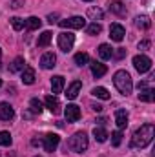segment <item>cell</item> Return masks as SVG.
Here are the masks:
<instances>
[{"instance_id":"f546056e","label":"cell","mask_w":155,"mask_h":157,"mask_svg":"<svg viewBox=\"0 0 155 157\" xmlns=\"http://www.w3.org/2000/svg\"><path fill=\"white\" fill-rule=\"evenodd\" d=\"M86 31H88V35H99V33L102 31V26H100V24H97V22H93V24H89V26H88V29H86Z\"/></svg>"},{"instance_id":"484cf974","label":"cell","mask_w":155,"mask_h":157,"mask_svg":"<svg viewBox=\"0 0 155 157\" xmlns=\"http://www.w3.org/2000/svg\"><path fill=\"white\" fill-rule=\"evenodd\" d=\"M51 37H53V33H51V31H44V33L39 37V46H40V48H47V46H49V42H51Z\"/></svg>"},{"instance_id":"44dd1931","label":"cell","mask_w":155,"mask_h":157,"mask_svg":"<svg viewBox=\"0 0 155 157\" xmlns=\"http://www.w3.org/2000/svg\"><path fill=\"white\" fill-rule=\"evenodd\" d=\"M91 93H93L97 99H102V101H108V99H110V91H108L106 88H102V86L93 88V90H91Z\"/></svg>"},{"instance_id":"7a4b0ae2","label":"cell","mask_w":155,"mask_h":157,"mask_svg":"<svg viewBox=\"0 0 155 157\" xmlns=\"http://www.w3.org/2000/svg\"><path fill=\"white\" fill-rule=\"evenodd\" d=\"M113 84H115V88L119 90V93L120 95H126V97L133 90V80H131L130 73L126 70H119L115 75H113Z\"/></svg>"},{"instance_id":"52a82bcc","label":"cell","mask_w":155,"mask_h":157,"mask_svg":"<svg viewBox=\"0 0 155 157\" xmlns=\"http://www.w3.org/2000/svg\"><path fill=\"white\" fill-rule=\"evenodd\" d=\"M59 143H60V137H59L57 133H47V135L44 137V141H42L46 152H55L57 146H59Z\"/></svg>"},{"instance_id":"2e32d148","label":"cell","mask_w":155,"mask_h":157,"mask_svg":"<svg viewBox=\"0 0 155 157\" xmlns=\"http://www.w3.org/2000/svg\"><path fill=\"white\" fill-rule=\"evenodd\" d=\"M115 122L119 126V130L126 128L128 126V112L126 110H117L115 112Z\"/></svg>"},{"instance_id":"7402d4cb","label":"cell","mask_w":155,"mask_h":157,"mask_svg":"<svg viewBox=\"0 0 155 157\" xmlns=\"http://www.w3.org/2000/svg\"><path fill=\"white\" fill-rule=\"evenodd\" d=\"M40 24H42V20H40V18H37V17H29L28 20H24V26H26L29 31H33V29H39Z\"/></svg>"},{"instance_id":"e575fe53","label":"cell","mask_w":155,"mask_h":157,"mask_svg":"<svg viewBox=\"0 0 155 157\" xmlns=\"http://www.w3.org/2000/svg\"><path fill=\"white\" fill-rule=\"evenodd\" d=\"M150 46H152L150 40H142V42H139V49H148Z\"/></svg>"},{"instance_id":"f1b7e54d","label":"cell","mask_w":155,"mask_h":157,"mask_svg":"<svg viewBox=\"0 0 155 157\" xmlns=\"http://www.w3.org/2000/svg\"><path fill=\"white\" fill-rule=\"evenodd\" d=\"M13 139L9 135V132H0V146H11Z\"/></svg>"},{"instance_id":"74e56055","label":"cell","mask_w":155,"mask_h":157,"mask_svg":"<svg viewBox=\"0 0 155 157\" xmlns=\"http://www.w3.org/2000/svg\"><path fill=\"white\" fill-rule=\"evenodd\" d=\"M0 60H2V51H0Z\"/></svg>"},{"instance_id":"d4e9b609","label":"cell","mask_w":155,"mask_h":157,"mask_svg":"<svg viewBox=\"0 0 155 157\" xmlns=\"http://www.w3.org/2000/svg\"><path fill=\"white\" fill-rule=\"evenodd\" d=\"M93 137H95V141H99V143H104L110 135H108V132L104 130V128H95L93 130Z\"/></svg>"},{"instance_id":"6da1fadb","label":"cell","mask_w":155,"mask_h":157,"mask_svg":"<svg viewBox=\"0 0 155 157\" xmlns=\"http://www.w3.org/2000/svg\"><path fill=\"white\" fill-rule=\"evenodd\" d=\"M155 135V126L153 124H142L139 130H135L131 137V146L133 148H146Z\"/></svg>"},{"instance_id":"1f68e13d","label":"cell","mask_w":155,"mask_h":157,"mask_svg":"<svg viewBox=\"0 0 155 157\" xmlns=\"http://www.w3.org/2000/svg\"><path fill=\"white\" fill-rule=\"evenodd\" d=\"M120 143H122V132L117 130V132L112 133V144H113V146H119Z\"/></svg>"},{"instance_id":"5bb4252c","label":"cell","mask_w":155,"mask_h":157,"mask_svg":"<svg viewBox=\"0 0 155 157\" xmlns=\"http://www.w3.org/2000/svg\"><path fill=\"white\" fill-rule=\"evenodd\" d=\"M110 11L119 15V17H124L126 15V6L120 0H110Z\"/></svg>"},{"instance_id":"d6986e66","label":"cell","mask_w":155,"mask_h":157,"mask_svg":"<svg viewBox=\"0 0 155 157\" xmlns=\"http://www.w3.org/2000/svg\"><path fill=\"white\" fill-rule=\"evenodd\" d=\"M22 82H24V84H33V82H35V70H33V68L26 66V68L22 70Z\"/></svg>"},{"instance_id":"d6a6232c","label":"cell","mask_w":155,"mask_h":157,"mask_svg":"<svg viewBox=\"0 0 155 157\" xmlns=\"http://www.w3.org/2000/svg\"><path fill=\"white\" fill-rule=\"evenodd\" d=\"M11 26H13V29L20 31V29L24 28V20H22V18H18V17H13V18H11Z\"/></svg>"},{"instance_id":"7c38bea8","label":"cell","mask_w":155,"mask_h":157,"mask_svg":"<svg viewBox=\"0 0 155 157\" xmlns=\"http://www.w3.org/2000/svg\"><path fill=\"white\" fill-rule=\"evenodd\" d=\"M55 62H57L55 53H44L42 59H40V66H42L44 70H51V68H55Z\"/></svg>"},{"instance_id":"9c48e42d","label":"cell","mask_w":155,"mask_h":157,"mask_svg":"<svg viewBox=\"0 0 155 157\" xmlns=\"http://www.w3.org/2000/svg\"><path fill=\"white\" fill-rule=\"evenodd\" d=\"M44 102H46V106H47V110L51 112V113H60V102H59V99L55 97V95H47L46 99H44Z\"/></svg>"},{"instance_id":"ab89813d","label":"cell","mask_w":155,"mask_h":157,"mask_svg":"<svg viewBox=\"0 0 155 157\" xmlns=\"http://www.w3.org/2000/svg\"><path fill=\"white\" fill-rule=\"evenodd\" d=\"M84 2H91V0H84Z\"/></svg>"},{"instance_id":"30bf717a","label":"cell","mask_w":155,"mask_h":157,"mask_svg":"<svg viewBox=\"0 0 155 157\" xmlns=\"http://www.w3.org/2000/svg\"><path fill=\"white\" fill-rule=\"evenodd\" d=\"M13 117H15L13 106L7 104V102H0V119H2V121H11Z\"/></svg>"},{"instance_id":"603a6c76","label":"cell","mask_w":155,"mask_h":157,"mask_svg":"<svg viewBox=\"0 0 155 157\" xmlns=\"http://www.w3.org/2000/svg\"><path fill=\"white\" fill-rule=\"evenodd\" d=\"M24 64H26V62H24V59H22V57H17V59L13 60V64L9 66V71H11V73H17V71H22V70L26 68Z\"/></svg>"},{"instance_id":"f35d334b","label":"cell","mask_w":155,"mask_h":157,"mask_svg":"<svg viewBox=\"0 0 155 157\" xmlns=\"http://www.w3.org/2000/svg\"><path fill=\"white\" fill-rule=\"evenodd\" d=\"M0 86H2V78H0Z\"/></svg>"},{"instance_id":"ba28073f","label":"cell","mask_w":155,"mask_h":157,"mask_svg":"<svg viewBox=\"0 0 155 157\" xmlns=\"http://www.w3.org/2000/svg\"><path fill=\"white\" fill-rule=\"evenodd\" d=\"M64 115L68 119V122H77L80 119V108L77 104H68L66 110H64Z\"/></svg>"},{"instance_id":"60d3db41","label":"cell","mask_w":155,"mask_h":157,"mask_svg":"<svg viewBox=\"0 0 155 157\" xmlns=\"http://www.w3.org/2000/svg\"><path fill=\"white\" fill-rule=\"evenodd\" d=\"M35 157H40V155H35Z\"/></svg>"},{"instance_id":"277c9868","label":"cell","mask_w":155,"mask_h":157,"mask_svg":"<svg viewBox=\"0 0 155 157\" xmlns=\"http://www.w3.org/2000/svg\"><path fill=\"white\" fill-rule=\"evenodd\" d=\"M133 66L139 73H146L152 70V59L146 55H135L133 57Z\"/></svg>"},{"instance_id":"836d02e7","label":"cell","mask_w":155,"mask_h":157,"mask_svg":"<svg viewBox=\"0 0 155 157\" xmlns=\"http://www.w3.org/2000/svg\"><path fill=\"white\" fill-rule=\"evenodd\" d=\"M124 55H126V49H124V48H117V51L113 53V55H112V57H117V59H122Z\"/></svg>"},{"instance_id":"9a60e30c","label":"cell","mask_w":155,"mask_h":157,"mask_svg":"<svg viewBox=\"0 0 155 157\" xmlns=\"http://www.w3.org/2000/svg\"><path fill=\"white\" fill-rule=\"evenodd\" d=\"M155 99V91L152 88H142V90H139V101H142V102H153Z\"/></svg>"},{"instance_id":"3957f363","label":"cell","mask_w":155,"mask_h":157,"mask_svg":"<svg viewBox=\"0 0 155 157\" xmlns=\"http://www.w3.org/2000/svg\"><path fill=\"white\" fill-rule=\"evenodd\" d=\"M68 148H70L71 152H77V154L86 152V148H88V135H86L84 132H77L73 137H70Z\"/></svg>"},{"instance_id":"4316f807","label":"cell","mask_w":155,"mask_h":157,"mask_svg":"<svg viewBox=\"0 0 155 157\" xmlns=\"http://www.w3.org/2000/svg\"><path fill=\"white\" fill-rule=\"evenodd\" d=\"M135 26L141 28V29H148V28L152 26V22H150L148 17H137V18H135Z\"/></svg>"},{"instance_id":"ac0fdd59","label":"cell","mask_w":155,"mask_h":157,"mask_svg":"<svg viewBox=\"0 0 155 157\" xmlns=\"http://www.w3.org/2000/svg\"><path fill=\"white\" fill-rule=\"evenodd\" d=\"M106 71H108L106 64H102V62H93V64H91V73H93V77L100 78L102 75H106Z\"/></svg>"},{"instance_id":"8992f818","label":"cell","mask_w":155,"mask_h":157,"mask_svg":"<svg viewBox=\"0 0 155 157\" xmlns=\"http://www.w3.org/2000/svg\"><path fill=\"white\" fill-rule=\"evenodd\" d=\"M64 29H82L86 26V18L82 17H71V18H66V20H60L59 22Z\"/></svg>"},{"instance_id":"e0dca14e","label":"cell","mask_w":155,"mask_h":157,"mask_svg":"<svg viewBox=\"0 0 155 157\" xmlns=\"http://www.w3.org/2000/svg\"><path fill=\"white\" fill-rule=\"evenodd\" d=\"M51 90H53V95L60 93L64 90V77L62 75H55V77L51 78Z\"/></svg>"},{"instance_id":"8d00e7d4","label":"cell","mask_w":155,"mask_h":157,"mask_svg":"<svg viewBox=\"0 0 155 157\" xmlns=\"http://www.w3.org/2000/svg\"><path fill=\"white\" fill-rule=\"evenodd\" d=\"M91 108H93L95 112H102V106H100V104H91Z\"/></svg>"},{"instance_id":"5b68a950","label":"cell","mask_w":155,"mask_h":157,"mask_svg":"<svg viewBox=\"0 0 155 157\" xmlns=\"http://www.w3.org/2000/svg\"><path fill=\"white\" fill-rule=\"evenodd\" d=\"M73 42H75V35H73L71 31H62V33L59 35V48H60L62 51H66V53L73 48Z\"/></svg>"},{"instance_id":"ffe728a7","label":"cell","mask_w":155,"mask_h":157,"mask_svg":"<svg viewBox=\"0 0 155 157\" xmlns=\"http://www.w3.org/2000/svg\"><path fill=\"white\" fill-rule=\"evenodd\" d=\"M112 55H113V49H112V46H108V44H100V46H99V57H100L102 60H108V59H112Z\"/></svg>"},{"instance_id":"4fadbf2b","label":"cell","mask_w":155,"mask_h":157,"mask_svg":"<svg viewBox=\"0 0 155 157\" xmlns=\"http://www.w3.org/2000/svg\"><path fill=\"white\" fill-rule=\"evenodd\" d=\"M80 90H82V82H80V80L71 82V84H70V88H68V91H66V97H68L70 101L77 99V95L80 93Z\"/></svg>"},{"instance_id":"8fae6325","label":"cell","mask_w":155,"mask_h":157,"mask_svg":"<svg viewBox=\"0 0 155 157\" xmlns=\"http://www.w3.org/2000/svg\"><path fill=\"white\" fill-rule=\"evenodd\" d=\"M124 35H126V31H124V28L120 24H112V28H110V37H112V40L120 42V40L124 39Z\"/></svg>"},{"instance_id":"4dcf8cb0","label":"cell","mask_w":155,"mask_h":157,"mask_svg":"<svg viewBox=\"0 0 155 157\" xmlns=\"http://www.w3.org/2000/svg\"><path fill=\"white\" fill-rule=\"evenodd\" d=\"M29 106H31V112L33 113H40L42 112V102H40L39 99H31L29 101Z\"/></svg>"},{"instance_id":"d590c367","label":"cell","mask_w":155,"mask_h":157,"mask_svg":"<svg viewBox=\"0 0 155 157\" xmlns=\"http://www.w3.org/2000/svg\"><path fill=\"white\" fill-rule=\"evenodd\" d=\"M57 18H59V15H49V17H47V22H49V24H55Z\"/></svg>"},{"instance_id":"83f0119b","label":"cell","mask_w":155,"mask_h":157,"mask_svg":"<svg viewBox=\"0 0 155 157\" xmlns=\"http://www.w3.org/2000/svg\"><path fill=\"white\" fill-rule=\"evenodd\" d=\"M75 62H77V66H86L89 62V55L84 53V51H80V53L75 55Z\"/></svg>"},{"instance_id":"cb8c5ba5","label":"cell","mask_w":155,"mask_h":157,"mask_svg":"<svg viewBox=\"0 0 155 157\" xmlns=\"http://www.w3.org/2000/svg\"><path fill=\"white\" fill-rule=\"evenodd\" d=\"M88 17L97 22V20H102L104 13H102V9H99V7H89V9H88Z\"/></svg>"}]
</instances>
